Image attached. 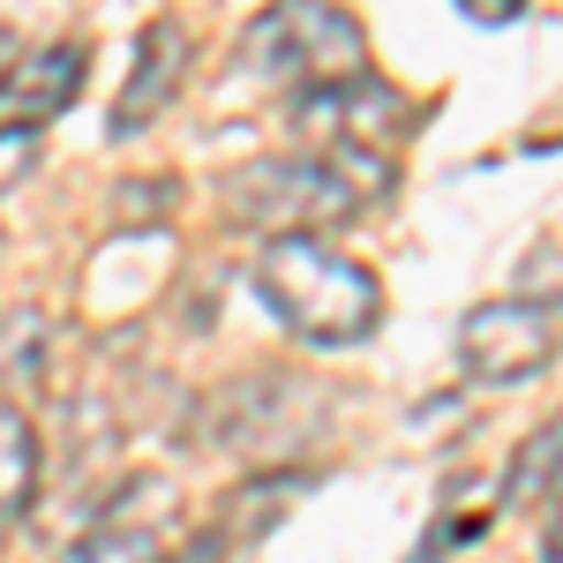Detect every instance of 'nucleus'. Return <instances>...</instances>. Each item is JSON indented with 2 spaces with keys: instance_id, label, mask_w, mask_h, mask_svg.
Listing matches in <instances>:
<instances>
[{
  "instance_id": "nucleus-1",
  "label": "nucleus",
  "mask_w": 563,
  "mask_h": 563,
  "mask_svg": "<svg viewBox=\"0 0 563 563\" xmlns=\"http://www.w3.org/2000/svg\"><path fill=\"white\" fill-rule=\"evenodd\" d=\"M256 294L263 308L301 339V346H361L384 323V286L376 271L331 241H263L256 256Z\"/></svg>"
},
{
  "instance_id": "nucleus-2",
  "label": "nucleus",
  "mask_w": 563,
  "mask_h": 563,
  "mask_svg": "<svg viewBox=\"0 0 563 563\" xmlns=\"http://www.w3.org/2000/svg\"><path fill=\"white\" fill-rule=\"evenodd\" d=\"M225 211L241 225H263L271 241H323V225H346L361 218L368 203L353 196V180L323 158V151H294V158H256L225 180Z\"/></svg>"
},
{
  "instance_id": "nucleus-3",
  "label": "nucleus",
  "mask_w": 563,
  "mask_h": 563,
  "mask_svg": "<svg viewBox=\"0 0 563 563\" xmlns=\"http://www.w3.org/2000/svg\"><path fill=\"white\" fill-rule=\"evenodd\" d=\"M249 60H256L271 84H286L294 98H316V90H339L368 76V38L346 8H323V0H286V8H263L256 38H249Z\"/></svg>"
},
{
  "instance_id": "nucleus-4",
  "label": "nucleus",
  "mask_w": 563,
  "mask_h": 563,
  "mask_svg": "<svg viewBox=\"0 0 563 563\" xmlns=\"http://www.w3.org/2000/svg\"><path fill=\"white\" fill-rule=\"evenodd\" d=\"M563 346V316L533 301H481L459 323V368L474 384H533Z\"/></svg>"
},
{
  "instance_id": "nucleus-5",
  "label": "nucleus",
  "mask_w": 563,
  "mask_h": 563,
  "mask_svg": "<svg viewBox=\"0 0 563 563\" xmlns=\"http://www.w3.org/2000/svg\"><path fill=\"white\" fill-rule=\"evenodd\" d=\"M84 45H38V53H15V68L0 76V129H45L53 113L76 106L84 90Z\"/></svg>"
},
{
  "instance_id": "nucleus-6",
  "label": "nucleus",
  "mask_w": 563,
  "mask_h": 563,
  "mask_svg": "<svg viewBox=\"0 0 563 563\" xmlns=\"http://www.w3.org/2000/svg\"><path fill=\"white\" fill-rule=\"evenodd\" d=\"M166 511H174V496H166L158 481H129V488L98 511V526L68 549V563H158Z\"/></svg>"
},
{
  "instance_id": "nucleus-7",
  "label": "nucleus",
  "mask_w": 563,
  "mask_h": 563,
  "mask_svg": "<svg viewBox=\"0 0 563 563\" xmlns=\"http://www.w3.org/2000/svg\"><path fill=\"white\" fill-rule=\"evenodd\" d=\"M180 68H188V31L174 15H151L135 31V68L121 84V106H113V135H143V121H158L166 98L180 90Z\"/></svg>"
},
{
  "instance_id": "nucleus-8",
  "label": "nucleus",
  "mask_w": 563,
  "mask_h": 563,
  "mask_svg": "<svg viewBox=\"0 0 563 563\" xmlns=\"http://www.w3.org/2000/svg\"><path fill=\"white\" fill-rule=\"evenodd\" d=\"M563 488V413H549L541 429H526V443L504 466V504H541Z\"/></svg>"
},
{
  "instance_id": "nucleus-9",
  "label": "nucleus",
  "mask_w": 563,
  "mask_h": 563,
  "mask_svg": "<svg viewBox=\"0 0 563 563\" xmlns=\"http://www.w3.org/2000/svg\"><path fill=\"white\" fill-rule=\"evenodd\" d=\"M31 488H38V435L15 406H0V533L31 511Z\"/></svg>"
},
{
  "instance_id": "nucleus-10",
  "label": "nucleus",
  "mask_w": 563,
  "mask_h": 563,
  "mask_svg": "<svg viewBox=\"0 0 563 563\" xmlns=\"http://www.w3.org/2000/svg\"><path fill=\"white\" fill-rule=\"evenodd\" d=\"M481 526H488V504H474V511H466V504L451 496V504H443V519L429 526V541H421V556H413V563H443L459 541H474Z\"/></svg>"
},
{
  "instance_id": "nucleus-11",
  "label": "nucleus",
  "mask_w": 563,
  "mask_h": 563,
  "mask_svg": "<svg viewBox=\"0 0 563 563\" xmlns=\"http://www.w3.org/2000/svg\"><path fill=\"white\" fill-rule=\"evenodd\" d=\"M45 158V129H0V196L23 188Z\"/></svg>"
},
{
  "instance_id": "nucleus-12",
  "label": "nucleus",
  "mask_w": 563,
  "mask_h": 563,
  "mask_svg": "<svg viewBox=\"0 0 563 563\" xmlns=\"http://www.w3.org/2000/svg\"><path fill=\"white\" fill-rule=\"evenodd\" d=\"M519 286L533 308H549V316H563V249H541V256L519 263Z\"/></svg>"
},
{
  "instance_id": "nucleus-13",
  "label": "nucleus",
  "mask_w": 563,
  "mask_h": 563,
  "mask_svg": "<svg viewBox=\"0 0 563 563\" xmlns=\"http://www.w3.org/2000/svg\"><path fill=\"white\" fill-rule=\"evenodd\" d=\"M218 549H225V541H218V533H203V541H188V549H166L158 563H218Z\"/></svg>"
},
{
  "instance_id": "nucleus-14",
  "label": "nucleus",
  "mask_w": 563,
  "mask_h": 563,
  "mask_svg": "<svg viewBox=\"0 0 563 563\" xmlns=\"http://www.w3.org/2000/svg\"><path fill=\"white\" fill-rule=\"evenodd\" d=\"M541 563H563V496H556V511H549V526H541Z\"/></svg>"
},
{
  "instance_id": "nucleus-15",
  "label": "nucleus",
  "mask_w": 563,
  "mask_h": 563,
  "mask_svg": "<svg viewBox=\"0 0 563 563\" xmlns=\"http://www.w3.org/2000/svg\"><path fill=\"white\" fill-rule=\"evenodd\" d=\"M466 15H474V23H511V15H519V0H474Z\"/></svg>"
}]
</instances>
